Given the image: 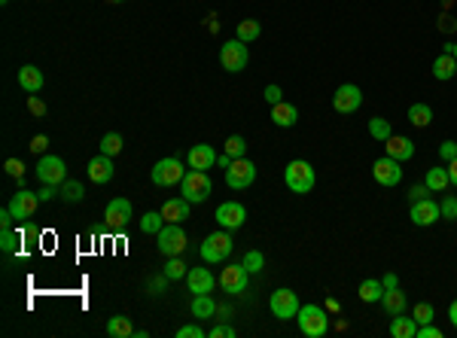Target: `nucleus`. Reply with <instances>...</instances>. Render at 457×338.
<instances>
[{
	"label": "nucleus",
	"mask_w": 457,
	"mask_h": 338,
	"mask_svg": "<svg viewBox=\"0 0 457 338\" xmlns=\"http://www.w3.org/2000/svg\"><path fill=\"white\" fill-rule=\"evenodd\" d=\"M284 183H287V189H290V192L305 195V192H311V189H314V183H317V174H314L311 161L293 159L290 165H287V171H284Z\"/></svg>",
	"instance_id": "nucleus-1"
},
{
	"label": "nucleus",
	"mask_w": 457,
	"mask_h": 338,
	"mask_svg": "<svg viewBox=\"0 0 457 338\" xmlns=\"http://www.w3.org/2000/svg\"><path fill=\"white\" fill-rule=\"evenodd\" d=\"M296 320H299V333L305 338H323L329 333V317L320 305H302Z\"/></svg>",
	"instance_id": "nucleus-2"
},
{
	"label": "nucleus",
	"mask_w": 457,
	"mask_h": 338,
	"mask_svg": "<svg viewBox=\"0 0 457 338\" xmlns=\"http://www.w3.org/2000/svg\"><path fill=\"white\" fill-rule=\"evenodd\" d=\"M232 250H235V241H232L229 229L210 232L205 241H201V259L205 262H223V259L232 256Z\"/></svg>",
	"instance_id": "nucleus-3"
},
{
	"label": "nucleus",
	"mask_w": 457,
	"mask_h": 338,
	"mask_svg": "<svg viewBox=\"0 0 457 338\" xmlns=\"http://www.w3.org/2000/svg\"><path fill=\"white\" fill-rule=\"evenodd\" d=\"M180 189H183V199L189 204H201V201H208L210 192H214V183H210L208 171H195L192 168V171L180 180Z\"/></svg>",
	"instance_id": "nucleus-4"
},
{
	"label": "nucleus",
	"mask_w": 457,
	"mask_h": 338,
	"mask_svg": "<svg viewBox=\"0 0 457 338\" xmlns=\"http://www.w3.org/2000/svg\"><path fill=\"white\" fill-rule=\"evenodd\" d=\"M150 177H153L156 186L168 189V186H177V183L186 177V171H183V161L177 156H168V159H159L156 165H153Z\"/></svg>",
	"instance_id": "nucleus-5"
},
{
	"label": "nucleus",
	"mask_w": 457,
	"mask_h": 338,
	"mask_svg": "<svg viewBox=\"0 0 457 338\" xmlns=\"http://www.w3.org/2000/svg\"><path fill=\"white\" fill-rule=\"evenodd\" d=\"M250 55H247V43H241V40H229V43H223L220 49V65L226 74H241L244 67H247Z\"/></svg>",
	"instance_id": "nucleus-6"
},
{
	"label": "nucleus",
	"mask_w": 457,
	"mask_h": 338,
	"mask_svg": "<svg viewBox=\"0 0 457 338\" xmlns=\"http://www.w3.org/2000/svg\"><path fill=\"white\" fill-rule=\"evenodd\" d=\"M269 308H271V314L278 317V320H296V314H299L302 305H299V295L296 293L287 290V286H280V290L271 293Z\"/></svg>",
	"instance_id": "nucleus-7"
},
{
	"label": "nucleus",
	"mask_w": 457,
	"mask_h": 338,
	"mask_svg": "<svg viewBox=\"0 0 457 338\" xmlns=\"http://www.w3.org/2000/svg\"><path fill=\"white\" fill-rule=\"evenodd\" d=\"M156 241H159V250L165 253V256H180V253L186 250V232L180 229V223H165L161 232L156 235Z\"/></svg>",
	"instance_id": "nucleus-8"
},
{
	"label": "nucleus",
	"mask_w": 457,
	"mask_h": 338,
	"mask_svg": "<svg viewBox=\"0 0 457 338\" xmlns=\"http://www.w3.org/2000/svg\"><path fill=\"white\" fill-rule=\"evenodd\" d=\"M37 177L40 183H49V186H61L67 180V165L61 156H40L37 161Z\"/></svg>",
	"instance_id": "nucleus-9"
},
{
	"label": "nucleus",
	"mask_w": 457,
	"mask_h": 338,
	"mask_svg": "<svg viewBox=\"0 0 457 338\" xmlns=\"http://www.w3.org/2000/svg\"><path fill=\"white\" fill-rule=\"evenodd\" d=\"M372 177L375 183H381V186H399V180H403V161L390 159V156H381L372 161Z\"/></svg>",
	"instance_id": "nucleus-10"
},
{
	"label": "nucleus",
	"mask_w": 457,
	"mask_h": 338,
	"mask_svg": "<svg viewBox=\"0 0 457 338\" xmlns=\"http://www.w3.org/2000/svg\"><path fill=\"white\" fill-rule=\"evenodd\" d=\"M363 104V91L360 86H354V82H344V86L335 89L333 95V110L342 113V116H348V113H357Z\"/></svg>",
	"instance_id": "nucleus-11"
},
{
	"label": "nucleus",
	"mask_w": 457,
	"mask_h": 338,
	"mask_svg": "<svg viewBox=\"0 0 457 338\" xmlns=\"http://www.w3.org/2000/svg\"><path fill=\"white\" fill-rule=\"evenodd\" d=\"M256 180V165L250 159H235L226 168V186L229 189H247Z\"/></svg>",
	"instance_id": "nucleus-12"
},
{
	"label": "nucleus",
	"mask_w": 457,
	"mask_h": 338,
	"mask_svg": "<svg viewBox=\"0 0 457 338\" xmlns=\"http://www.w3.org/2000/svg\"><path fill=\"white\" fill-rule=\"evenodd\" d=\"M247 280H250V271L244 269V262H235V265H226L220 274V286L226 290L229 295H238L247 290Z\"/></svg>",
	"instance_id": "nucleus-13"
},
{
	"label": "nucleus",
	"mask_w": 457,
	"mask_h": 338,
	"mask_svg": "<svg viewBox=\"0 0 457 338\" xmlns=\"http://www.w3.org/2000/svg\"><path fill=\"white\" fill-rule=\"evenodd\" d=\"M216 223L229 232L241 229V225L247 223V210H244V204H238V201H223L220 207H216Z\"/></svg>",
	"instance_id": "nucleus-14"
},
{
	"label": "nucleus",
	"mask_w": 457,
	"mask_h": 338,
	"mask_svg": "<svg viewBox=\"0 0 457 338\" xmlns=\"http://www.w3.org/2000/svg\"><path fill=\"white\" fill-rule=\"evenodd\" d=\"M86 174H89V180H91V183L104 186V183H110V180H113L116 165H113V159H110V156H104V153H101V156H91V159H89Z\"/></svg>",
	"instance_id": "nucleus-15"
},
{
	"label": "nucleus",
	"mask_w": 457,
	"mask_h": 338,
	"mask_svg": "<svg viewBox=\"0 0 457 338\" xmlns=\"http://www.w3.org/2000/svg\"><path fill=\"white\" fill-rule=\"evenodd\" d=\"M37 204H40V195H37V192H27V189H19V192L10 199V204H6V207L12 210V216H16V220H27V216H34Z\"/></svg>",
	"instance_id": "nucleus-16"
},
{
	"label": "nucleus",
	"mask_w": 457,
	"mask_h": 338,
	"mask_svg": "<svg viewBox=\"0 0 457 338\" xmlns=\"http://www.w3.org/2000/svg\"><path fill=\"white\" fill-rule=\"evenodd\" d=\"M409 216H412L414 225H421V229H424V225H433L436 220H442V210H439V204H436L433 199H421V201L412 204Z\"/></svg>",
	"instance_id": "nucleus-17"
},
{
	"label": "nucleus",
	"mask_w": 457,
	"mask_h": 338,
	"mask_svg": "<svg viewBox=\"0 0 457 338\" xmlns=\"http://www.w3.org/2000/svg\"><path fill=\"white\" fill-rule=\"evenodd\" d=\"M104 220H107L110 229H122V225H129L131 220V201L129 199H113L104 207Z\"/></svg>",
	"instance_id": "nucleus-18"
},
{
	"label": "nucleus",
	"mask_w": 457,
	"mask_h": 338,
	"mask_svg": "<svg viewBox=\"0 0 457 338\" xmlns=\"http://www.w3.org/2000/svg\"><path fill=\"white\" fill-rule=\"evenodd\" d=\"M384 156L397 159V161H409L414 156V144L409 137H399V135H390L384 140Z\"/></svg>",
	"instance_id": "nucleus-19"
},
{
	"label": "nucleus",
	"mask_w": 457,
	"mask_h": 338,
	"mask_svg": "<svg viewBox=\"0 0 457 338\" xmlns=\"http://www.w3.org/2000/svg\"><path fill=\"white\" fill-rule=\"evenodd\" d=\"M214 165H216V153L210 144H195L192 150H189V168H195V171H210Z\"/></svg>",
	"instance_id": "nucleus-20"
},
{
	"label": "nucleus",
	"mask_w": 457,
	"mask_h": 338,
	"mask_svg": "<svg viewBox=\"0 0 457 338\" xmlns=\"http://www.w3.org/2000/svg\"><path fill=\"white\" fill-rule=\"evenodd\" d=\"M271 122L278 125V128H293V125L299 122V110H296V104H287V101L274 104V107H271Z\"/></svg>",
	"instance_id": "nucleus-21"
},
{
	"label": "nucleus",
	"mask_w": 457,
	"mask_h": 338,
	"mask_svg": "<svg viewBox=\"0 0 457 338\" xmlns=\"http://www.w3.org/2000/svg\"><path fill=\"white\" fill-rule=\"evenodd\" d=\"M19 86H22V91H27V95H37V91L43 89V70L34 67V65H25L19 70Z\"/></svg>",
	"instance_id": "nucleus-22"
},
{
	"label": "nucleus",
	"mask_w": 457,
	"mask_h": 338,
	"mask_svg": "<svg viewBox=\"0 0 457 338\" xmlns=\"http://www.w3.org/2000/svg\"><path fill=\"white\" fill-rule=\"evenodd\" d=\"M186 284H189V293H214V274L208 269H189L186 274Z\"/></svg>",
	"instance_id": "nucleus-23"
},
{
	"label": "nucleus",
	"mask_w": 457,
	"mask_h": 338,
	"mask_svg": "<svg viewBox=\"0 0 457 338\" xmlns=\"http://www.w3.org/2000/svg\"><path fill=\"white\" fill-rule=\"evenodd\" d=\"M161 216H165V223H186L189 220V201L186 199H168L165 207H161Z\"/></svg>",
	"instance_id": "nucleus-24"
},
{
	"label": "nucleus",
	"mask_w": 457,
	"mask_h": 338,
	"mask_svg": "<svg viewBox=\"0 0 457 338\" xmlns=\"http://www.w3.org/2000/svg\"><path fill=\"white\" fill-rule=\"evenodd\" d=\"M457 74V58L452 52H439L436 55V61H433V76L439 82H445V80H452V76Z\"/></svg>",
	"instance_id": "nucleus-25"
},
{
	"label": "nucleus",
	"mask_w": 457,
	"mask_h": 338,
	"mask_svg": "<svg viewBox=\"0 0 457 338\" xmlns=\"http://www.w3.org/2000/svg\"><path fill=\"white\" fill-rule=\"evenodd\" d=\"M381 305H384V311H388L390 317H397V314H405L409 302H405V293L399 290V286H393V290H384Z\"/></svg>",
	"instance_id": "nucleus-26"
},
{
	"label": "nucleus",
	"mask_w": 457,
	"mask_h": 338,
	"mask_svg": "<svg viewBox=\"0 0 457 338\" xmlns=\"http://www.w3.org/2000/svg\"><path fill=\"white\" fill-rule=\"evenodd\" d=\"M390 335L393 338H418V320L405 314H397L390 320Z\"/></svg>",
	"instance_id": "nucleus-27"
},
{
	"label": "nucleus",
	"mask_w": 457,
	"mask_h": 338,
	"mask_svg": "<svg viewBox=\"0 0 457 338\" xmlns=\"http://www.w3.org/2000/svg\"><path fill=\"white\" fill-rule=\"evenodd\" d=\"M409 122L414 125V128H427V125L433 122V107L424 101H414L409 107Z\"/></svg>",
	"instance_id": "nucleus-28"
},
{
	"label": "nucleus",
	"mask_w": 457,
	"mask_h": 338,
	"mask_svg": "<svg viewBox=\"0 0 457 338\" xmlns=\"http://www.w3.org/2000/svg\"><path fill=\"white\" fill-rule=\"evenodd\" d=\"M58 195L65 204H80L82 199H86V186H82L80 180H65L58 186Z\"/></svg>",
	"instance_id": "nucleus-29"
},
{
	"label": "nucleus",
	"mask_w": 457,
	"mask_h": 338,
	"mask_svg": "<svg viewBox=\"0 0 457 338\" xmlns=\"http://www.w3.org/2000/svg\"><path fill=\"white\" fill-rule=\"evenodd\" d=\"M427 186L433 189V192H445L448 186H452V177H448V168H442V165H433L430 171H427Z\"/></svg>",
	"instance_id": "nucleus-30"
},
{
	"label": "nucleus",
	"mask_w": 457,
	"mask_h": 338,
	"mask_svg": "<svg viewBox=\"0 0 457 338\" xmlns=\"http://www.w3.org/2000/svg\"><path fill=\"white\" fill-rule=\"evenodd\" d=\"M107 335H113V338H131V335H135V326H131L129 317L116 314V317H110V323H107Z\"/></svg>",
	"instance_id": "nucleus-31"
},
{
	"label": "nucleus",
	"mask_w": 457,
	"mask_h": 338,
	"mask_svg": "<svg viewBox=\"0 0 457 338\" xmlns=\"http://www.w3.org/2000/svg\"><path fill=\"white\" fill-rule=\"evenodd\" d=\"M381 295H384V284L381 280H375V278H366L363 284H360V299L363 302H381Z\"/></svg>",
	"instance_id": "nucleus-32"
},
{
	"label": "nucleus",
	"mask_w": 457,
	"mask_h": 338,
	"mask_svg": "<svg viewBox=\"0 0 457 338\" xmlns=\"http://www.w3.org/2000/svg\"><path fill=\"white\" fill-rule=\"evenodd\" d=\"M192 314L195 317H201V320H208V317H214V311H216V305H214V299H210V293H199L192 299Z\"/></svg>",
	"instance_id": "nucleus-33"
},
{
	"label": "nucleus",
	"mask_w": 457,
	"mask_h": 338,
	"mask_svg": "<svg viewBox=\"0 0 457 338\" xmlns=\"http://www.w3.org/2000/svg\"><path fill=\"white\" fill-rule=\"evenodd\" d=\"M259 34H263V25H259L256 19H244V22L238 25V34H235V37L241 40V43H253Z\"/></svg>",
	"instance_id": "nucleus-34"
},
{
	"label": "nucleus",
	"mask_w": 457,
	"mask_h": 338,
	"mask_svg": "<svg viewBox=\"0 0 457 338\" xmlns=\"http://www.w3.org/2000/svg\"><path fill=\"white\" fill-rule=\"evenodd\" d=\"M161 225H165V216H161V210H150V214L140 216V232H146V235H159Z\"/></svg>",
	"instance_id": "nucleus-35"
},
{
	"label": "nucleus",
	"mask_w": 457,
	"mask_h": 338,
	"mask_svg": "<svg viewBox=\"0 0 457 338\" xmlns=\"http://www.w3.org/2000/svg\"><path fill=\"white\" fill-rule=\"evenodd\" d=\"M369 135L384 144V140L393 135V128H390V122H388L384 116H372V119H369Z\"/></svg>",
	"instance_id": "nucleus-36"
},
{
	"label": "nucleus",
	"mask_w": 457,
	"mask_h": 338,
	"mask_svg": "<svg viewBox=\"0 0 457 338\" xmlns=\"http://www.w3.org/2000/svg\"><path fill=\"white\" fill-rule=\"evenodd\" d=\"M98 146H101L104 156L113 159V156H119V153H122V135L110 131V135H104V137H101V144H98Z\"/></svg>",
	"instance_id": "nucleus-37"
},
{
	"label": "nucleus",
	"mask_w": 457,
	"mask_h": 338,
	"mask_svg": "<svg viewBox=\"0 0 457 338\" xmlns=\"http://www.w3.org/2000/svg\"><path fill=\"white\" fill-rule=\"evenodd\" d=\"M186 269H189V265L183 262L180 256H168V262H165V278H168V280H180V278H186V274H189Z\"/></svg>",
	"instance_id": "nucleus-38"
},
{
	"label": "nucleus",
	"mask_w": 457,
	"mask_h": 338,
	"mask_svg": "<svg viewBox=\"0 0 457 338\" xmlns=\"http://www.w3.org/2000/svg\"><path fill=\"white\" fill-rule=\"evenodd\" d=\"M412 317L418 320V326H424V323H433L436 308L430 305V302H418V305H414V311H412Z\"/></svg>",
	"instance_id": "nucleus-39"
},
{
	"label": "nucleus",
	"mask_w": 457,
	"mask_h": 338,
	"mask_svg": "<svg viewBox=\"0 0 457 338\" xmlns=\"http://www.w3.org/2000/svg\"><path fill=\"white\" fill-rule=\"evenodd\" d=\"M241 262H244V269H247L250 274L265 269V256H263L259 250H247V253H244V259H241Z\"/></svg>",
	"instance_id": "nucleus-40"
},
{
	"label": "nucleus",
	"mask_w": 457,
	"mask_h": 338,
	"mask_svg": "<svg viewBox=\"0 0 457 338\" xmlns=\"http://www.w3.org/2000/svg\"><path fill=\"white\" fill-rule=\"evenodd\" d=\"M226 153L232 159H244V153H247V140H244L241 135H232L226 140Z\"/></svg>",
	"instance_id": "nucleus-41"
},
{
	"label": "nucleus",
	"mask_w": 457,
	"mask_h": 338,
	"mask_svg": "<svg viewBox=\"0 0 457 338\" xmlns=\"http://www.w3.org/2000/svg\"><path fill=\"white\" fill-rule=\"evenodd\" d=\"M19 244H22V238H19L12 229H3V235H0V250H3V253H16Z\"/></svg>",
	"instance_id": "nucleus-42"
},
{
	"label": "nucleus",
	"mask_w": 457,
	"mask_h": 338,
	"mask_svg": "<svg viewBox=\"0 0 457 338\" xmlns=\"http://www.w3.org/2000/svg\"><path fill=\"white\" fill-rule=\"evenodd\" d=\"M439 210H442V220L457 223V199H454V195H445L442 204H439Z\"/></svg>",
	"instance_id": "nucleus-43"
},
{
	"label": "nucleus",
	"mask_w": 457,
	"mask_h": 338,
	"mask_svg": "<svg viewBox=\"0 0 457 338\" xmlns=\"http://www.w3.org/2000/svg\"><path fill=\"white\" fill-rule=\"evenodd\" d=\"M3 171L10 174V177H19V180H22V174H25L22 159H6V161H3Z\"/></svg>",
	"instance_id": "nucleus-44"
},
{
	"label": "nucleus",
	"mask_w": 457,
	"mask_h": 338,
	"mask_svg": "<svg viewBox=\"0 0 457 338\" xmlns=\"http://www.w3.org/2000/svg\"><path fill=\"white\" fill-rule=\"evenodd\" d=\"M430 195H433V189L427 186V183H421V186H412V189H409V201H412V204L421 201V199H430Z\"/></svg>",
	"instance_id": "nucleus-45"
},
{
	"label": "nucleus",
	"mask_w": 457,
	"mask_h": 338,
	"mask_svg": "<svg viewBox=\"0 0 457 338\" xmlns=\"http://www.w3.org/2000/svg\"><path fill=\"white\" fill-rule=\"evenodd\" d=\"M208 333L201 326H195V323H189V326H180L177 329V338H205Z\"/></svg>",
	"instance_id": "nucleus-46"
},
{
	"label": "nucleus",
	"mask_w": 457,
	"mask_h": 338,
	"mask_svg": "<svg viewBox=\"0 0 457 338\" xmlns=\"http://www.w3.org/2000/svg\"><path fill=\"white\" fill-rule=\"evenodd\" d=\"M31 153H37V156H46V150H49V137L46 135H37V137H31V146H27Z\"/></svg>",
	"instance_id": "nucleus-47"
},
{
	"label": "nucleus",
	"mask_w": 457,
	"mask_h": 338,
	"mask_svg": "<svg viewBox=\"0 0 457 338\" xmlns=\"http://www.w3.org/2000/svg\"><path fill=\"white\" fill-rule=\"evenodd\" d=\"M439 156L445 159V161L457 159V144H454V140H442V144H439Z\"/></svg>",
	"instance_id": "nucleus-48"
},
{
	"label": "nucleus",
	"mask_w": 457,
	"mask_h": 338,
	"mask_svg": "<svg viewBox=\"0 0 457 338\" xmlns=\"http://www.w3.org/2000/svg\"><path fill=\"white\" fill-rule=\"evenodd\" d=\"M418 338H442V329L436 323H424V326H418Z\"/></svg>",
	"instance_id": "nucleus-49"
},
{
	"label": "nucleus",
	"mask_w": 457,
	"mask_h": 338,
	"mask_svg": "<svg viewBox=\"0 0 457 338\" xmlns=\"http://www.w3.org/2000/svg\"><path fill=\"white\" fill-rule=\"evenodd\" d=\"M27 110H31L34 116H46V101H40L37 95H31L27 98Z\"/></svg>",
	"instance_id": "nucleus-50"
},
{
	"label": "nucleus",
	"mask_w": 457,
	"mask_h": 338,
	"mask_svg": "<svg viewBox=\"0 0 457 338\" xmlns=\"http://www.w3.org/2000/svg\"><path fill=\"white\" fill-rule=\"evenodd\" d=\"M263 98H265V101H269L271 107H274V104H280V98H284V91H280V86H265Z\"/></svg>",
	"instance_id": "nucleus-51"
},
{
	"label": "nucleus",
	"mask_w": 457,
	"mask_h": 338,
	"mask_svg": "<svg viewBox=\"0 0 457 338\" xmlns=\"http://www.w3.org/2000/svg\"><path fill=\"white\" fill-rule=\"evenodd\" d=\"M208 335L210 338H235V329H232V326H214Z\"/></svg>",
	"instance_id": "nucleus-52"
},
{
	"label": "nucleus",
	"mask_w": 457,
	"mask_h": 338,
	"mask_svg": "<svg viewBox=\"0 0 457 338\" xmlns=\"http://www.w3.org/2000/svg\"><path fill=\"white\" fill-rule=\"evenodd\" d=\"M40 201H52L55 195H58V186H49V183H43V189H40Z\"/></svg>",
	"instance_id": "nucleus-53"
},
{
	"label": "nucleus",
	"mask_w": 457,
	"mask_h": 338,
	"mask_svg": "<svg viewBox=\"0 0 457 338\" xmlns=\"http://www.w3.org/2000/svg\"><path fill=\"white\" fill-rule=\"evenodd\" d=\"M12 220H16V216H12V210H10V207L0 210V225H3V229H12Z\"/></svg>",
	"instance_id": "nucleus-54"
},
{
	"label": "nucleus",
	"mask_w": 457,
	"mask_h": 338,
	"mask_svg": "<svg viewBox=\"0 0 457 338\" xmlns=\"http://www.w3.org/2000/svg\"><path fill=\"white\" fill-rule=\"evenodd\" d=\"M381 284H384V290H393V286H399L397 271H388V274H384V280H381Z\"/></svg>",
	"instance_id": "nucleus-55"
},
{
	"label": "nucleus",
	"mask_w": 457,
	"mask_h": 338,
	"mask_svg": "<svg viewBox=\"0 0 457 338\" xmlns=\"http://www.w3.org/2000/svg\"><path fill=\"white\" fill-rule=\"evenodd\" d=\"M448 177H452V186H457V159L448 161Z\"/></svg>",
	"instance_id": "nucleus-56"
},
{
	"label": "nucleus",
	"mask_w": 457,
	"mask_h": 338,
	"mask_svg": "<svg viewBox=\"0 0 457 338\" xmlns=\"http://www.w3.org/2000/svg\"><path fill=\"white\" fill-rule=\"evenodd\" d=\"M232 161H235V159H232L229 153H223V156H216V165H220V168H229Z\"/></svg>",
	"instance_id": "nucleus-57"
},
{
	"label": "nucleus",
	"mask_w": 457,
	"mask_h": 338,
	"mask_svg": "<svg viewBox=\"0 0 457 338\" xmlns=\"http://www.w3.org/2000/svg\"><path fill=\"white\" fill-rule=\"evenodd\" d=\"M448 317H452V323H454V326H457V299L452 302V308H448Z\"/></svg>",
	"instance_id": "nucleus-58"
},
{
	"label": "nucleus",
	"mask_w": 457,
	"mask_h": 338,
	"mask_svg": "<svg viewBox=\"0 0 457 338\" xmlns=\"http://www.w3.org/2000/svg\"><path fill=\"white\" fill-rule=\"evenodd\" d=\"M445 52H452L454 58H457V43H452V46H445Z\"/></svg>",
	"instance_id": "nucleus-59"
},
{
	"label": "nucleus",
	"mask_w": 457,
	"mask_h": 338,
	"mask_svg": "<svg viewBox=\"0 0 457 338\" xmlns=\"http://www.w3.org/2000/svg\"><path fill=\"white\" fill-rule=\"evenodd\" d=\"M107 3H125V0H107Z\"/></svg>",
	"instance_id": "nucleus-60"
},
{
	"label": "nucleus",
	"mask_w": 457,
	"mask_h": 338,
	"mask_svg": "<svg viewBox=\"0 0 457 338\" xmlns=\"http://www.w3.org/2000/svg\"><path fill=\"white\" fill-rule=\"evenodd\" d=\"M0 3H3V6H6V3H10V0H0Z\"/></svg>",
	"instance_id": "nucleus-61"
}]
</instances>
